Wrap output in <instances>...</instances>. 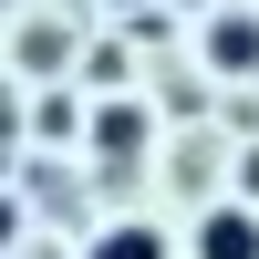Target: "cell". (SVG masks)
I'll return each instance as SVG.
<instances>
[{
	"instance_id": "6da1fadb",
	"label": "cell",
	"mask_w": 259,
	"mask_h": 259,
	"mask_svg": "<svg viewBox=\"0 0 259 259\" xmlns=\"http://www.w3.org/2000/svg\"><path fill=\"white\" fill-rule=\"evenodd\" d=\"M197 52H207V73H218V83H259V11H207Z\"/></svg>"
},
{
	"instance_id": "7a4b0ae2",
	"label": "cell",
	"mask_w": 259,
	"mask_h": 259,
	"mask_svg": "<svg viewBox=\"0 0 259 259\" xmlns=\"http://www.w3.org/2000/svg\"><path fill=\"white\" fill-rule=\"evenodd\" d=\"M83 135H94V156H104V166H135L145 145H156V114H145L135 94H114V104H94V124H83Z\"/></svg>"
},
{
	"instance_id": "3957f363",
	"label": "cell",
	"mask_w": 259,
	"mask_h": 259,
	"mask_svg": "<svg viewBox=\"0 0 259 259\" xmlns=\"http://www.w3.org/2000/svg\"><path fill=\"white\" fill-rule=\"evenodd\" d=\"M187 249H197V259H259V207H239V197H228V207H207Z\"/></svg>"
},
{
	"instance_id": "277c9868",
	"label": "cell",
	"mask_w": 259,
	"mask_h": 259,
	"mask_svg": "<svg viewBox=\"0 0 259 259\" xmlns=\"http://www.w3.org/2000/svg\"><path fill=\"white\" fill-rule=\"evenodd\" d=\"M83 259H177V249H166V228L114 218V228H94V249H83Z\"/></svg>"
},
{
	"instance_id": "5b68a950",
	"label": "cell",
	"mask_w": 259,
	"mask_h": 259,
	"mask_svg": "<svg viewBox=\"0 0 259 259\" xmlns=\"http://www.w3.org/2000/svg\"><path fill=\"white\" fill-rule=\"evenodd\" d=\"M239 207H259V145L239 156Z\"/></svg>"
},
{
	"instance_id": "8992f818",
	"label": "cell",
	"mask_w": 259,
	"mask_h": 259,
	"mask_svg": "<svg viewBox=\"0 0 259 259\" xmlns=\"http://www.w3.org/2000/svg\"><path fill=\"white\" fill-rule=\"evenodd\" d=\"M11 239H21V197L0 187V249H11Z\"/></svg>"
}]
</instances>
